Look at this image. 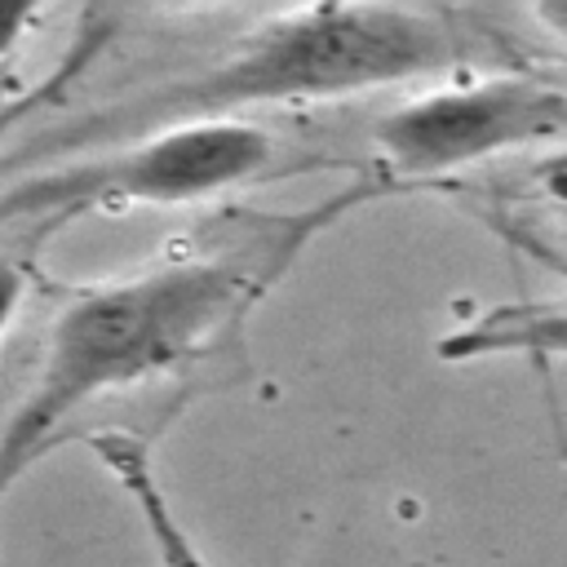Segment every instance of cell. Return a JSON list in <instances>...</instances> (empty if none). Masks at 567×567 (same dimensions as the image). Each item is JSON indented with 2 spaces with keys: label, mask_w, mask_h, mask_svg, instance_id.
<instances>
[{
  "label": "cell",
  "mask_w": 567,
  "mask_h": 567,
  "mask_svg": "<svg viewBox=\"0 0 567 567\" xmlns=\"http://www.w3.org/2000/svg\"><path fill=\"white\" fill-rule=\"evenodd\" d=\"M399 195L363 173L297 213L230 221L213 244L168 252L133 275L75 288L44 332L40 363L0 421V501L27 478L93 403L173 377L239 341L248 315L297 257L346 213Z\"/></svg>",
  "instance_id": "obj_1"
},
{
  "label": "cell",
  "mask_w": 567,
  "mask_h": 567,
  "mask_svg": "<svg viewBox=\"0 0 567 567\" xmlns=\"http://www.w3.org/2000/svg\"><path fill=\"white\" fill-rule=\"evenodd\" d=\"M474 58L456 13L408 4H306L239 35L213 66L146 89L84 124L102 146L195 120H244L252 106H310L394 84L461 75Z\"/></svg>",
  "instance_id": "obj_2"
},
{
  "label": "cell",
  "mask_w": 567,
  "mask_h": 567,
  "mask_svg": "<svg viewBox=\"0 0 567 567\" xmlns=\"http://www.w3.org/2000/svg\"><path fill=\"white\" fill-rule=\"evenodd\" d=\"M275 159V137L252 120L168 124L18 177L0 190V226L49 239L97 213L182 208L266 177Z\"/></svg>",
  "instance_id": "obj_3"
},
{
  "label": "cell",
  "mask_w": 567,
  "mask_h": 567,
  "mask_svg": "<svg viewBox=\"0 0 567 567\" xmlns=\"http://www.w3.org/2000/svg\"><path fill=\"white\" fill-rule=\"evenodd\" d=\"M549 142H567V84L536 71H461L372 124V173L412 190Z\"/></svg>",
  "instance_id": "obj_4"
},
{
  "label": "cell",
  "mask_w": 567,
  "mask_h": 567,
  "mask_svg": "<svg viewBox=\"0 0 567 567\" xmlns=\"http://www.w3.org/2000/svg\"><path fill=\"white\" fill-rule=\"evenodd\" d=\"M89 447L97 456V465L128 492L155 554H159V567H213L199 545L186 536L182 518L173 514V501L151 465V443L142 434H128V430H97L89 434Z\"/></svg>",
  "instance_id": "obj_5"
},
{
  "label": "cell",
  "mask_w": 567,
  "mask_h": 567,
  "mask_svg": "<svg viewBox=\"0 0 567 567\" xmlns=\"http://www.w3.org/2000/svg\"><path fill=\"white\" fill-rule=\"evenodd\" d=\"M439 359L465 363V359H501V354H527V359H567V301H523V306H496L447 337H439Z\"/></svg>",
  "instance_id": "obj_6"
},
{
  "label": "cell",
  "mask_w": 567,
  "mask_h": 567,
  "mask_svg": "<svg viewBox=\"0 0 567 567\" xmlns=\"http://www.w3.org/2000/svg\"><path fill=\"white\" fill-rule=\"evenodd\" d=\"M554 195L549 204L523 208L509 221V235H518L523 244H532V252H540L545 261H558L567 270V173L554 168Z\"/></svg>",
  "instance_id": "obj_7"
},
{
  "label": "cell",
  "mask_w": 567,
  "mask_h": 567,
  "mask_svg": "<svg viewBox=\"0 0 567 567\" xmlns=\"http://www.w3.org/2000/svg\"><path fill=\"white\" fill-rule=\"evenodd\" d=\"M27 292H31V270L22 257L13 252H0V341L4 332L18 323L22 306H27Z\"/></svg>",
  "instance_id": "obj_8"
},
{
  "label": "cell",
  "mask_w": 567,
  "mask_h": 567,
  "mask_svg": "<svg viewBox=\"0 0 567 567\" xmlns=\"http://www.w3.org/2000/svg\"><path fill=\"white\" fill-rule=\"evenodd\" d=\"M40 22L35 4H0V66L9 62V53L22 44V35Z\"/></svg>",
  "instance_id": "obj_9"
},
{
  "label": "cell",
  "mask_w": 567,
  "mask_h": 567,
  "mask_svg": "<svg viewBox=\"0 0 567 567\" xmlns=\"http://www.w3.org/2000/svg\"><path fill=\"white\" fill-rule=\"evenodd\" d=\"M532 18H536V27H540V31H549L558 44H567V0L536 4V9H532Z\"/></svg>",
  "instance_id": "obj_10"
},
{
  "label": "cell",
  "mask_w": 567,
  "mask_h": 567,
  "mask_svg": "<svg viewBox=\"0 0 567 567\" xmlns=\"http://www.w3.org/2000/svg\"><path fill=\"white\" fill-rule=\"evenodd\" d=\"M554 168H558V173H567V155H558V159H554Z\"/></svg>",
  "instance_id": "obj_11"
}]
</instances>
